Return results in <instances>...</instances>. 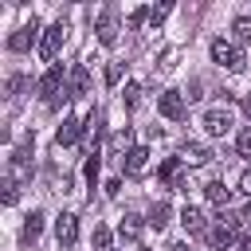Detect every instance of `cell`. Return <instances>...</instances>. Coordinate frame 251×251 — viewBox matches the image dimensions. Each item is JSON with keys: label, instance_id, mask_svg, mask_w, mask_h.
Masks as SVG:
<instances>
[{"label": "cell", "instance_id": "cell-1", "mask_svg": "<svg viewBox=\"0 0 251 251\" xmlns=\"http://www.w3.org/2000/svg\"><path fill=\"white\" fill-rule=\"evenodd\" d=\"M39 94L47 106H59V98H67V86H63V67H47V75L39 78Z\"/></svg>", "mask_w": 251, "mask_h": 251}, {"label": "cell", "instance_id": "cell-2", "mask_svg": "<svg viewBox=\"0 0 251 251\" xmlns=\"http://www.w3.org/2000/svg\"><path fill=\"white\" fill-rule=\"evenodd\" d=\"M94 31H98V43H102V47H114V43H118V12H114V4H106V8L98 12Z\"/></svg>", "mask_w": 251, "mask_h": 251}, {"label": "cell", "instance_id": "cell-3", "mask_svg": "<svg viewBox=\"0 0 251 251\" xmlns=\"http://www.w3.org/2000/svg\"><path fill=\"white\" fill-rule=\"evenodd\" d=\"M63 31H67V27H63V20H59V24H51V27L43 31V39H39V59L51 63V67H55V55H59V47H63Z\"/></svg>", "mask_w": 251, "mask_h": 251}, {"label": "cell", "instance_id": "cell-4", "mask_svg": "<svg viewBox=\"0 0 251 251\" xmlns=\"http://www.w3.org/2000/svg\"><path fill=\"white\" fill-rule=\"evenodd\" d=\"M157 110H161L169 122H180V118L188 114V106H184V94H180V90H161V98H157Z\"/></svg>", "mask_w": 251, "mask_h": 251}, {"label": "cell", "instance_id": "cell-5", "mask_svg": "<svg viewBox=\"0 0 251 251\" xmlns=\"http://www.w3.org/2000/svg\"><path fill=\"white\" fill-rule=\"evenodd\" d=\"M212 59H216L220 67H227V71H239V67H243L239 47H235V43H227V39H216V43H212Z\"/></svg>", "mask_w": 251, "mask_h": 251}, {"label": "cell", "instance_id": "cell-6", "mask_svg": "<svg viewBox=\"0 0 251 251\" xmlns=\"http://www.w3.org/2000/svg\"><path fill=\"white\" fill-rule=\"evenodd\" d=\"M86 90H90V75H86L82 63H75L71 75H67V98H82Z\"/></svg>", "mask_w": 251, "mask_h": 251}, {"label": "cell", "instance_id": "cell-7", "mask_svg": "<svg viewBox=\"0 0 251 251\" xmlns=\"http://www.w3.org/2000/svg\"><path fill=\"white\" fill-rule=\"evenodd\" d=\"M231 122H235L231 110H208V114H204V129H208L212 137H224V133L231 129Z\"/></svg>", "mask_w": 251, "mask_h": 251}, {"label": "cell", "instance_id": "cell-8", "mask_svg": "<svg viewBox=\"0 0 251 251\" xmlns=\"http://www.w3.org/2000/svg\"><path fill=\"white\" fill-rule=\"evenodd\" d=\"M55 235H59V243H63V247H71V243L78 239V216L63 212V216L55 220Z\"/></svg>", "mask_w": 251, "mask_h": 251}, {"label": "cell", "instance_id": "cell-9", "mask_svg": "<svg viewBox=\"0 0 251 251\" xmlns=\"http://www.w3.org/2000/svg\"><path fill=\"white\" fill-rule=\"evenodd\" d=\"M35 31H39V24L31 20V24H24V27H16L12 35H8V51H27L31 47V39H35Z\"/></svg>", "mask_w": 251, "mask_h": 251}, {"label": "cell", "instance_id": "cell-10", "mask_svg": "<svg viewBox=\"0 0 251 251\" xmlns=\"http://www.w3.org/2000/svg\"><path fill=\"white\" fill-rule=\"evenodd\" d=\"M78 137H82V118H75V114L63 118V126L55 129V141H59V145H75Z\"/></svg>", "mask_w": 251, "mask_h": 251}, {"label": "cell", "instance_id": "cell-11", "mask_svg": "<svg viewBox=\"0 0 251 251\" xmlns=\"http://www.w3.org/2000/svg\"><path fill=\"white\" fill-rule=\"evenodd\" d=\"M122 165H126V173H129V176H141V173H145V165H149V149H145V145H133V149L122 157Z\"/></svg>", "mask_w": 251, "mask_h": 251}, {"label": "cell", "instance_id": "cell-12", "mask_svg": "<svg viewBox=\"0 0 251 251\" xmlns=\"http://www.w3.org/2000/svg\"><path fill=\"white\" fill-rule=\"evenodd\" d=\"M180 161H184V165H208V161H212V149H208V145H200V141H184Z\"/></svg>", "mask_w": 251, "mask_h": 251}, {"label": "cell", "instance_id": "cell-13", "mask_svg": "<svg viewBox=\"0 0 251 251\" xmlns=\"http://www.w3.org/2000/svg\"><path fill=\"white\" fill-rule=\"evenodd\" d=\"M180 165H184L180 157H169V161H165V165L157 169V176H161L165 184H173V188H184V176H180Z\"/></svg>", "mask_w": 251, "mask_h": 251}, {"label": "cell", "instance_id": "cell-14", "mask_svg": "<svg viewBox=\"0 0 251 251\" xmlns=\"http://www.w3.org/2000/svg\"><path fill=\"white\" fill-rule=\"evenodd\" d=\"M180 224H184V231H188V235H200V231H208V220H204V212H200V208H192V204L180 212Z\"/></svg>", "mask_w": 251, "mask_h": 251}, {"label": "cell", "instance_id": "cell-15", "mask_svg": "<svg viewBox=\"0 0 251 251\" xmlns=\"http://www.w3.org/2000/svg\"><path fill=\"white\" fill-rule=\"evenodd\" d=\"M231 239H235V227H227V224L208 227V243H212V251H227V247H231Z\"/></svg>", "mask_w": 251, "mask_h": 251}, {"label": "cell", "instance_id": "cell-16", "mask_svg": "<svg viewBox=\"0 0 251 251\" xmlns=\"http://www.w3.org/2000/svg\"><path fill=\"white\" fill-rule=\"evenodd\" d=\"M204 196H208L212 204H220V208H224V204L231 200V188H224V180H208V184H204Z\"/></svg>", "mask_w": 251, "mask_h": 251}, {"label": "cell", "instance_id": "cell-17", "mask_svg": "<svg viewBox=\"0 0 251 251\" xmlns=\"http://www.w3.org/2000/svg\"><path fill=\"white\" fill-rule=\"evenodd\" d=\"M98 169H102V153L90 149L86 153V184H90V196H94V184H98Z\"/></svg>", "mask_w": 251, "mask_h": 251}, {"label": "cell", "instance_id": "cell-18", "mask_svg": "<svg viewBox=\"0 0 251 251\" xmlns=\"http://www.w3.org/2000/svg\"><path fill=\"white\" fill-rule=\"evenodd\" d=\"M39 231H43V216H39V212H31V216L24 220V243H35V239H39Z\"/></svg>", "mask_w": 251, "mask_h": 251}, {"label": "cell", "instance_id": "cell-19", "mask_svg": "<svg viewBox=\"0 0 251 251\" xmlns=\"http://www.w3.org/2000/svg\"><path fill=\"white\" fill-rule=\"evenodd\" d=\"M118 231H122V239H137V235H141V220H137V216H122Z\"/></svg>", "mask_w": 251, "mask_h": 251}, {"label": "cell", "instance_id": "cell-20", "mask_svg": "<svg viewBox=\"0 0 251 251\" xmlns=\"http://www.w3.org/2000/svg\"><path fill=\"white\" fill-rule=\"evenodd\" d=\"M165 224H169V204L161 200V204H153V212H149V227H157V231H161Z\"/></svg>", "mask_w": 251, "mask_h": 251}, {"label": "cell", "instance_id": "cell-21", "mask_svg": "<svg viewBox=\"0 0 251 251\" xmlns=\"http://www.w3.org/2000/svg\"><path fill=\"white\" fill-rule=\"evenodd\" d=\"M231 31H235L239 43H251V20H247V16H239V20L231 24Z\"/></svg>", "mask_w": 251, "mask_h": 251}, {"label": "cell", "instance_id": "cell-22", "mask_svg": "<svg viewBox=\"0 0 251 251\" xmlns=\"http://www.w3.org/2000/svg\"><path fill=\"white\" fill-rule=\"evenodd\" d=\"M94 247H98V251H110V231H106L102 224H94Z\"/></svg>", "mask_w": 251, "mask_h": 251}, {"label": "cell", "instance_id": "cell-23", "mask_svg": "<svg viewBox=\"0 0 251 251\" xmlns=\"http://www.w3.org/2000/svg\"><path fill=\"white\" fill-rule=\"evenodd\" d=\"M169 12H173V4H157V8H149V24H161Z\"/></svg>", "mask_w": 251, "mask_h": 251}, {"label": "cell", "instance_id": "cell-24", "mask_svg": "<svg viewBox=\"0 0 251 251\" xmlns=\"http://www.w3.org/2000/svg\"><path fill=\"white\" fill-rule=\"evenodd\" d=\"M137 94H141V90H137V82H126V94H122V102H126V106H137Z\"/></svg>", "mask_w": 251, "mask_h": 251}, {"label": "cell", "instance_id": "cell-25", "mask_svg": "<svg viewBox=\"0 0 251 251\" xmlns=\"http://www.w3.org/2000/svg\"><path fill=\"white\" fill-rule=\"evenodd\" d=\"M235 149H239V153H243V157H247V153H251V129H243V133H239V137H235Z\"/></svg>", "mask_w": 251, "mask_h": 251}, {"label": "cell", "instance_id": "cell-26", "mask_svg": "<svg viewBox=\"0 0 251 251\" xmlns=\"http://www.w3.org/2000/svg\"><path fill=\"white\" fill-rule=\"evenodd\" d=\"M106 82H110V86L122 82V63H110V67H106Z\"/></svg>", "mask_w": 251, "mask_h": 251}, {"label": "cell", "instance_id": "cell-27", "mask_svg": "<svg viewBox=\"0 0 251 251\" xmlns=\"http://www.w3.org/2000/svg\"><path fill=\"white\" fill-rule=\"evenodd\" d=\"M145 20H149V12H145V8H137V12H133V16H129V27H133V31H137V27H141V24H145Z\"/></svg>", "mask_w": 251, "mask_h": 251}, {"label": "cell", "instance_id": "cell-28", "mask_svg": "<svg viewBox=\"0 0 251 251\" xmlns=\"http://www.w3.org/2000/svg\"><path fill=\"white\" fill-rule=\"evenodd\" d=\"M4 204H16V180L12 176L4 180Z\"/></svg>", "mask_w": 251, "mask_h": 251}, {"label": "cell", "instance_id": "cell-29", "mask_svg": "<svg viewBox=\"0 0 251 251\" xmlns=\"http://www.w3.org/2000/svg\"><path fill=\"white\" fill-rule=\"evenodd\" d=\"M239 192H243V196H251V169L239 176Z\"/></svg>", "mask_w": 251, "mask_h": 251}, {"label": "cell", "instance_id": "cell-30", "mask_svg": "<svg viewBox=\"0 0 251 251\" xmlns=\"http://www.w3.org/2000/svg\"><path fill=\"white\" fill-rule=\"evenodd\" d=\"M118 188H122V180L114 176V180H106V196H118Z\"/></svg>", "mask_w": 251, "mask_h": 251}, {"label": "cell", "instance_id": "cell-31", "mask_svg": "<svg viewBox=\"0 0 251 251\" xmlns=\"http://www.w3.org/2000/svg\"><path fill=\"white\" fill-rule=\"evenodd\" d=\"M239 251H251V235H243V243H239Z\"/></svg>", "mask_w": 251, "mask_h": 251}, {"label": "cell", "instance_id": "cell-32", "mask_svg": "<svg viewBox=\"0 0 251 251\" xmlns=\"http://www.w3.org/2000/svg\"><path fill=\"white\" fill-rule=\"evenodd\" d=\"M243 114H247V118H251V94H247V98H243Z\"/></svg>", "mask_w": 251, "mask_h": 251}, {"label": "cell", "instance_id": "cell-33", "mask_svg": "<svg viewBox=\"0 0 251 251\" xmlns=\"http://www.w3.org/2000/svg\"><path fill=\"white\" fill-rule=\"evenodd\" d=\"M173 251H192V247L188 243H173Z\"/></svg>", "mask_w": 251, "mask_h": 251}, {"label": "cell", "instance_id": "cell-34", "mask_svg": "<svg viewBox=\"0 0 251 251\" xmlns=\"http://www.w3.org/2000/svg\"><path fill=\"white\" fill-rule=\"evenodd\" d=\"M243 220H247V224H251V204H247V212H243Z\"/></svg>", "mask_w": 251, "mask_h": 251}, {"label": "cell", "instance_id": "cell-35", "mask_svg": "<svg viewBox=\"0 0 251 251\" xmlns=\"http://www.w3.org/2000/svg\"><path fill=\"white\" fill-rule=\"evenodd\" d=\"M137 251H145V247H137Z\"/></svg>", "mask_w": 251, "mask_h": 251}, {"label": "cell", "instance_id": "cell-36", "mask_svg": "<svg viewBox=\"0 0 251 251\" xmlns=\"http://www.w3.org/2000/svg\"><path fill=\"white\" fill-rule=\"evenodd\" d=\"M110 251H114V247H110Z\"/></svg>", "mask_w": 251, "mask_h": 251}]
</instances>
